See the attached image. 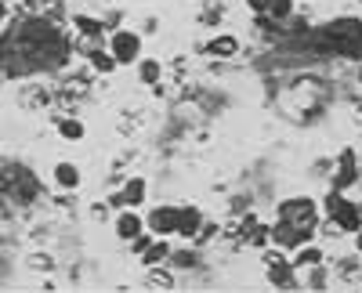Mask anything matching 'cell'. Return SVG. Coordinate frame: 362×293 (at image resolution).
Wrapping results in <instances>:
<instances>
[{"mask_svg": "<svg viewBox=\"0 0 362 293\" xmlns=\"http://www.w3.org/2000/svg\"><path fill=\"white\" fill-rule=\"evenodd\" d=\"M109 54L116 58V66H131V62H138V58H141V40L134 33H127V29H116Z\"/></svg>", "mask_w": 362, "mask_h": 293, "instance_id": "obj_1", "label": "cell"}, {"mask_svg": "<svg viewBox=\"0 0 362 293\" xmlns=\"http://www.w3.org/2000/svg\"><path fill=\"white\" fill-rule=\"evenodd\" d=\"M308 236H312V228H297L290 221H279L276 228H272V239H276L283 250H297L300 243H308Z\"/></svg>", "mask_w": 362, "mask_h": 293, "instance_id": "obj_2", "label": "cell"}, {"mask_svg": "<svg viewBox=\"0 0 362 293\" xmlns=\"http://www.w3.org/2000/svg\"><path fill=\"white\" fill-rule=\"evenodd\" d=\"M283 221L297 225V228H312L315 221V203L312 199H290L286 207H283Z\"/></svg>", "mask_w": 362, "mask_h": 293, "instance_id": "obj_3", "label": "cell"}, {"mask_svg": "<svg viewBox=\"0 0 362 293\" xmlns=\"http://www.w3.org/2000/svg\"><path fill=\"white\" fill-rule=\"evenodd\" d=\"M148 232H156V236L177 232V207H156L153 214H148Z\"/></svg>", "mask_w": 362, "mask_h": 293, "instance_id": "obj_4", "label": "cell"}, {"mask_svg": "<svg viewBox=\"0 0 362 293\" xmlns=\"http://www.w3.org/2000/svg\"><path fill=\"white\" fill-rule=\"evenodd\" d=\"M358 181V160H355V153L348 149V153H341V160H337V192H344L348 185H355Z\"/></svg>", "mask_w": 362, "mask_h": 293, "instance_id": "obj_5", "label": "cell"}, {"mask_svg": "<svg viewBox=\"0 0 362 293\" xmlns=\"http://www.w3.org/2000/svg\"><path fill=\"white\" fill-rule=\"evenodd\" d=\"M329 217H334V225H337L341 232H358V228H362V210L355 207V203H341V207L329 214Z\"/></svg>", "mask_w": 362, "mask_h": 293, "instance_id": "obj_6", "label": "cell"}, {"mask_svg": "<svg viewBox=\"0 0 362 293\" xmlns=\"http://www.w3.org/2000/svg\"><path fill=\"white\" fill-rule=\"evenodd\" d=\"M138 232H145V221L134 214V207H131V210H124V214L116 217V236L124 239V243H131V239L138 236Z\"/></svg>", "mask_w": 362, "mask_h": 293, "instance_id": "obj_7", "label": "cell"}, {"mask_svg": "<svg viewBox=\"0 0 362 293\" xmlns=\"http://www.w3.org/2000/svg\"><path fill=\"white\" fill-rule=\"evenodd\" d=\"M116 203H124V207H138V203H145V181L141 178H131L124 185V192L116 196Z\"/></svg>", "mask_w": 362, "mask_h": 293, "instance_id": "obj_8", "label": "cell"}, {"mask_svg": "<svg viewBox=\"0 0 362 293\" xmlns=\"http://www.w3.org/2000/svg\"><path fill=\"white\" fill-rule=\"evenodd\" d=\"M196 232H199V214L192 210V207H181L177 210V236H196Z\"/></svg>", "mask_w": 362, "mask_h": 293, "instance_id": "obj_9", "label": "cell"}, {"mask_svg": "<svg viewBox=\"0 0 362 293\" xmlns=\"http://www.w3.org/2000/svg\"><path fill=\"white\" fill-rule=\"evenodd\" d=\"M54 185L58 189H76L80 185V170L73 163H58L54 167Z\"/></svg>", "mask_w": 362, "mask_h": 293, "instance_id": "obj_10", "label": "cell"}, {"mask_svg": "<svg viewBox=\"0 0 362 293\" xmlns=\"http://www.w3.org/2000/svg\"><path fill=\"white\" fill-rule=\"evenodd\" d=\"M206 51L218 54V58H232V54L239 51V40H235V37H214V40L206 44Z\"/></svg>", "mask_w": 362, "mask_h": 293, "instance_id": "obj_11", "label": "cell"}, {"mask_svg": "<svg viewBox=\"0 0 362 293\" xmlns=\"http://www.w3.org/2000/svg\"><path fill=\"white\" fill-rule=\"evenodd\" d=\"M141 257H145V265H163V261L170 257V246H167L163 239H160V243L153 239V243L145 246V253H141Z\"/></svg>", "mask_w": 362, "mask_h": 293, "instance_id": "obj_12", "label": "cell"}, {"mask_svg": "<svg viewBox=\"0 0 362 293\" xmlns=\"http://www.w3.org/2000/svg\"><path fill=\"white\" fill-rule=\"evenodd\" d=\"M319 261H322V250L305 246V243L297 246V261H293V265H300V268H312V265H319Z\"/></svg>", "mask_w": 362, "mask_h": 293, "instance_id": "obj_13", "label": "cell"}, {"mask_svg": "<svg viewBox=\"0 0 362 293\" xmlns=\"http://www.w3.org/2000/svg\"><path fill=\"white\" fill-rule=\"evenodd\" d=\"M90 66H95L98 73H112L116 69V58L109 51H90Z\"/></svg>", "mask_w": 362, "mask_h": 293, "instance_id": "obj_14", "label": "cell"}, {"mask_svg": "<svg viewBox=\"0 0 362 293\" xmlns=\"http://www.w3.org/2000/svg\"><path fill=\"white\" fill-rule=\"evenodd\" d=\"M290 11H293V0H268V11L264 15H272V18H290Z\"/></svg>", "mask_w": 362, "mask_h": 293, "instance_id": "obj_15", "label": "cell"}, {"mask_svg": "<svg viewBox=\"0 0 362 293\" xmlns=\"http://www.w3.org/2000/svg\"><path fill=\"white\" fill-rule=\"evenodd\" d=\"M268 275H272V282H276V286H286V282H293V272H290V265H286V261H279V265H272V268H268Z\"/></svg>", "mask_w": 362, "mask_h": 293, "instance_id": "obj_16", "label": "cell"}, {"mask_svg": "<svg viewBox=\"0 0 362 293\" xmlns=\"http://www.w3.org/2000/svg\"><path fill=\"white\" fill-rule=\"evenodd\" d=\"M138 76H141L145 83H156V80H160V62H156V58H145V62L138 66Z\"/></svg>", "mask_w": 362, "mask_h": 293, "instance_id": "obj_17", "label": "cell"}, {"mask_svg": "<svg viewBox=\"0 0 362 293\" xmlns=\"http://www.w3.org/2000/svg\"><path fill=\"white\" fill-rule=\"evenodd\" d=\"M58 131H62V138H69V141L83 138V124L80 120H62V124H58Z\"/></svg>", "mask_w": 362, "mask_h": 293, "instance_id": "obj_18", "label": "cell"}, {"mask_svg": "<svg viewBox=\"0 0 362 293\" xmlns=\"http://www.w3.org/2000/svg\"><path fill=\"white\" fill-rule=\"evenodd\" d=\"M76 25H80V33H87V37H98V29H102V22H98V18H87V15H80V18H76Z\"/></svg>", "mask_w": 362, "mask_h": 293, "instance_id": "obj_19", "label": "cell"}, {"mask_svg": "<svg viewBox=\"0 0 362 293\" xmlns=\"http://www.w3.org/2000/svg\"><path fill=\"white\" fill-rule=\"evenodd\" d=\"M148 243H153V236H145V232H138V236L131 239V250H134V253H145V246H148Z\"/></svg>", "mask_w": 362, "mask_h": 293, "instance_id": "obj_20", "label": "cell"}, {"mask_svg": "<svg viewBox=\"0 0 362 293\" xmlns=\"http://www.w3.org/2000/svg\"><path fill=\"white\" fill-rule=\"evenodd\" d=\"M247 8L261 15V11H268V0H247Z\"/></svg>", "mask_w": 362, "mask_h": 293, "instance_id": "obj_21", "label": "cell"}, {"mask_svg": "<svg viewBox=\"0 0 362 293\" xmlns=\"http://www.w3.org/2000/svg\"><path fill=\"white\" fill-rule=\"evenodd\" d=\"M355 246H358V253H362V228L355 232Z\"/></svg>", "mask_w": 362, "mask_h": 293, "instance_id": "obj_22", "label": "cell"}, {"mask_svg": "<svg viewBox=\"0 0 362 293\" xmlns=\"http://www.w3.org/2000/svg\"><path fill=\"white\" fill-rule=\"evenodd\" d=\"M8 18V8H4V0H0V22H4Z\"/></svg>", "mask_w": 362, "mask_h": 293, "instance_id": "obj_23", "label": "cell"}, {"mask_svg": "<svg viewBox=\"0 0 362 293\" xmlns=\"http://www.w3.org/2000/svg\"><path fill=\"white\" fill-rule=\"evenodd\" d=\"M358 210H362V203H358Z\"/></svg>", "mask_w": 362, "mask_h": 293, "instance_id": "obj_24", "label": "cell"}]
</instances>
